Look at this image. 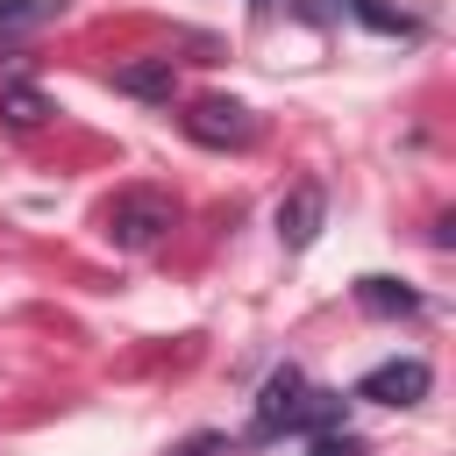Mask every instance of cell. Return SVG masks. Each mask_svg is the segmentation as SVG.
Returning a JSON list of instances; mask_svg holds the SVG:
<instances>
[{
	"instance_id": "1",
	"label": "cell",
	"mask_w": 456,
	"mask_h": 456,
	"mask_svg": "<svg viewBox=\"0 0 456 456\" xmlns=\"http://www.w3.org/2000/svg\"><path fill=\"white\" fill-rule=\"evenodd\" d=\"M342 420V399L306 385L299 370H271L256 392V435H321Z\"/></svg>"
},
{
	"instance_id": "2",
	"label": "cell",
	"mask_w": 456,
	"mask_h": 456,
	"mask_svg": "<svg viewBox=\"0 0 456 456\" xmlns=\"http://www.w3.org/2000/svg\"><path fill=\"white\" fill-rule=\"evenodd\" d=\"M171 221H178L171 192H157V185H128V192L107 207V242H114V249H150Z\"/></svg>"
},
{
	"instance_id": "3",
	"label": "cell",
	"mask_w": 456,
	"mask_h": 456,
	"mask_svg": "<svg viewBox=\"0 0 456 456\" xmlns=\"http://www.w3.org/2000/svg\"><path fill=\"white\" fill-rule=\"evenodd\" d=\"M185 135L207 142V150H242V142L256 135V121H249V107L228 100V93H200V100L185 107Z\"/></svg>"
},
{
	"instance_id": "4",
	"label": "cell",
	"mask_w": 456,
	"mask_h": 456,
	"mask_svg": "<svg viewBox=\"0 0 456 456\" xmlns=\"http://www.w3.org/2000/svg\"><path fill=\"white\" fill-rule=\"evenodd\" d=\"M428 385H435V370L420 356H392V363H378V370L356 378V399H370V406H420Z\"/></svg>"
},
{
	"instance_id": "5",
	"label": "cell",
	"mask_w": 456,
	"mask_h": 456,
	"mask_svg": "<svg viewBox=\"0 0 456 456\" xmlns=\"http://www.w3.org/2000/svg\"><path fill=\"white\" fill-rule=\"evenodd\" d=\"M321 221H328V192H321V185H292V192L278 200V242H285V249H306V242L321 235Z\"/></svg>"
},
{
	"instance_id": "6",
	"label": "cell",
	"mask_w": 456,
	"mask_h": 456,
	"mask_svg": "<svg viewBox=\"0 0 456 456\" xmlns=\"http://www.w3.org/2000/svg\"><path fill=\"white\" fill-rule=\"evenodd\" d=\"M114 86L135 93V100H171V57H135V64L114 71Z\"/></svg>"
},
{
	"instance_id": "7",
	"label": "cell",
	"mask_w": 456,
	"mask_h": 456,
	"mask_svg": "<svg viewBox=\"0 0 456 456\" xmlns=\"http://www.w3.org/2000/svg\"><path fill=\"white\" fill-rule=\"evenodd\" d=\"M363 314H420V292H406L399 278H356Z\"/></svg>"
},
{
	"instance_id": "8",
	"label": "cell",
	"mask_w": 456,
	"mask_h": 456,
	"mask_svg": "<svg viewBox=\"0 0 456 456\" xmlns=\"http://www.w3.org/2000/svg\"><path fill=\"white\" fill-rule=\"evenodd\" d=\"M50 14H64V0H0V43L28 36V28L50 21Z\"/></svg>"
},
{
	"instance_id": "9",
	"label": "cell",
	"mask_w": 456,
	"mask_h": 456,
	"mask_svg": "<svg viewBox=\"0 0 456 456\" xmlns=\"http://www.w3.org/2000/svg\"><path fill=\"white\" fill-rule=\"evenodd\" d=\"M0 114H7L14 128H36V121L50 114V100H43L36 86H21V78H14V86H0Z\"/></svg>"
},
{
	"instance_id": "10",
	"label": "cell",
	"mask_w": 456,
	"mask_h": 456,
	"mask_svg": "<svg viewBox=\"0 0 456 456\" xmlns=\"http://www.w3.org/2000/svg\"><path fill=\"white\" fill-rule=\"evenodd\" d=\"M314 456H363V449H356V435H335V428H321V435H314Z\"/></svg>"
},
{
	"instance_id": "11",
	"label": "cell",
	"mask_w": 456,
	"mask_h": 456,
	"mask_svg": "<svg viewBox=\"0 0 456 456\" xmlns=\"http://www.w3.org/2000/svg\"><path fill=\"white\" fill-rule=\"evenodd\" d=\"M299 14H306V21H342L349 0H299Z\"/></svg>"
}]
</instances>
